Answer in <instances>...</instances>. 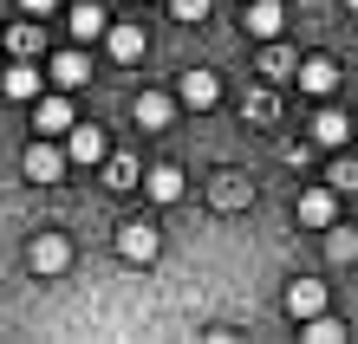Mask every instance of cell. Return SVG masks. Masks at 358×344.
<instances>
[{
    "instance_id": "obj_21",
    "label": "cell",
    "mask_w": 358,
    "mask_h": 344,
    "mask_svg": "<svg viewBox=\"0 0 358 344\" xmlns=\"http://www.w3.org/2000/svg\"><path fill=\"white\" fill-rule=\"evenodd\" d=\"M7 52L13 59H39V27H33V20H20V27L7 33Z\"/></svg>"
},
{
    "instance_id": "obj_13",
    "label": "cell",
    "mask_w": 358,
    "mask_h": 344,
    "mask_svg": "<svg viewBox=\"0 0 358 344\" xmlns=\"http://www.w3.org/2000/svg\"><path fill=\"white\" fill-rule=\"evenodd\" d=\"M131 117L143 124V130H163V124H170V117H176V104H170V98H163V91H143V98L131 104Z\"/></svg>"
},
{
    "instance_id": "obj_27",
    "label": "cell",
    "mask_w": 358,
    "mask_h": 344,
    "mask_svg": "<svg viewBox=\"0 0 358 344\" xmlns=\"http://www.w3.org/2000/svg\"><path fill=\"white\" fill-rule=\"evenodd\" d=\"M52 7H59V0H20V13H27V20H46Z\"/></svg>"
},
{
    "instance_id": "obj_10",
    "label": "cell",
    "mask_w": 358,
    "mask_h": 344,
    "mask_svg": "<svg viewBox=\"0 0 358 344\" xmlns=\"http://www.w3.org/2000/svg\"><path fill=\"white\" fill-rule=\"evenodd\" d=\"M280 27H287L280 0H248V33H255V39H280Z\"/></svg>"
},
{
    "instance_id": "obj_7",
    "label": "cell",
    "mask_w": 358,
    "mask_h": 344,
    "mask_svg": "<svg viewBox=\"0 0 358 344\" xmlns=\"http://www.w3.org/2000/svg\"><path fill=\"white\" fill-rule=\"evenodd\" d=\"M293 214H300V227H332L339 221V202H332V188H306Z\"/></svg>"
},
{
    "instance_id": "obj_26",
    "label": "cell",
    "mask_w": 358,
    "mask_h": 344,
    "mask_svg": "<svg viewBox=\"0 0 358 344\" xmlns=\"http://www.w3.org/2000/svg\"><path fill=\"white\" fill-rule=\"evenodd\" d=\"M248 117L267 124V117H273V91H255V98H248Z\"/></svg>"
},
{
    "instance_id": "obj_6",
    "label": "cell",
    "mask_w": 358,
    "mask_h": 344,
    "mask_svg": "<svg viewBox=\"0 0 358 344\" xmlns=\"http://www.w3.org/2000/svg\"><path fill=\"white\" fill-rule=\"evenodd\" d=\"M293 72H300L306 98H332V91H339V66H332V59H306V66H293Z\"/></svg>"
},
{
    "instance_id": "obj_22",
    "label": "cell",
    "mask_w": 358,
    "mask_h": 344,
    "mask_svg": "<svg viewBox=\"0 0 358 344\" xmlns=\"http://www.w3.org/2000/svg\"><path fill=\"white\" fill-rule=\"evenodd\" d=\"M293 66H300V59H293L287 46H273V39H267V52H261V78H287Z\"/></svg>"
},
{
    "instance_id": "obj_3",
    "label": "cell",
    "mask_w": 358,
    "mask_h": 344,
    "mask_svg": "<svg viewBox=\"0 0 358 344\" xmlns=\"http://www.w3.org/2000/svg\"><path fill=\"white\" fill-rule=\"evenodd\" d=\"M66 163H104V130L98 124H66Z\"/></svg>"
},
{
    "instance_id": "obj_28",
    "label": "cell",
    "mask_w": 358,
    "mask_h": 344,
    "mask_svg": "<svg viewBox=\"0 0 358 344\" xmlns=\"http://www.w3.org/2000/svg\"><path fill=\"white\" fill-rule=\"evenodd\" d=\"M345 7H352V13H358V0H345Z\"/></svg>"
},
{
    "instance_id": "obj_8",
    "label": "cell",
    "mask_w": 358,
    "mask_h": 344,
    "mask_svg": "<svg viewBox=\"0 0 358 344\" xmlns=\"http://www.w3.org/2000/svg\"><path fill=\"white\" fill-rule=\"evenodd\" d=\"M0 91H7L13 104H33L39 98V66H33V59H13L7 78H0Z\"/></svg>"
},
{
    "instance_id": "obj_9",
    "label": "cell",
    "mask_w": 358,
    "mask_h": 344,
    "mask_svg": "<svg viewBox=\"0 0 358 344\" xmlns=\"http://www.w3.org/2000/svg\"><path fill=\"white\" fill-rule=\"evenodd\" d=\"M33 124H39V137L66 130V124H72V98H66V91H52V98H33Z\"/></svg>"
},
{
    "instance_id": "obj_20",
    "label": "cell",
    "mask_w": 358,
    "mask_h": 344,
    "mask_svg": "<svg viewBox=\"0 0 358 344\" xmlns=\"http://www.w3.org/2000/svg\"><path fill=\"white\" fill-rule=\"evenodd\" d=\"M326 260H339V267L358 260V234H352V227H339V221L326 227Z\"/></svg>"
},
{
    "instance_id": "obj_12",
    "label": "cell",
    "mask_w": 358,
    "mask_h": 344,
    "mask_svg": "<svg viewBox=\"0 0 358 344\" xmlns=\"http://www.w3.org/2000/svg\"><path fill=\"white\" fill-rule=\"evenodd\" d=\"M52 84H59V91H78V84H92V59L78 52V46H72V52H59V59H52Z\"/></svg>"
},
{
    "instance_id": "obj_11",
    "label": "cell",
    "mask_w": 358,
    "mask_h": 344,
    "mask_svg": "<svg viewBox=\"0 0 358 344\" xmlns=\"http://www.w3.org/2000/svg\"><path fill=\"white\" fill-rule=\"evenodd\" d=\"M313 312H326V286L320 279H293L287 286V318H313Z\"/></svg>"
},
{
    "instance_id": "obj_15",
    "label": "cell",
    "mask_w": 358,
    "mask_h": 344,
    "mask_svg": "<svg viewBox=\"0 0 358 344\" xmlns=\"http://www.w3.org/2000/svg\"><path fill=\"white\" fill-rule=\"evenodd\" d=\"M143 188H150V202H176L182 195V169L176 163H157L150 176H143Z\"/></svg>"
},
{
    "instance_id": "obj_1",
    "label": "cell",
    "mask_w": 358,
    "mask_h": 344,
    "mask_svg": "<svg viewBox=\"0 0 358 344\" xmlns=\"http://www.w3.org/2000/svg\"><path fill=\"white\" fill-rule=\"evenodd\" d=\"M20 169H27V182H59V176H66V149L39 137V143H27V156H20Z\"/></svg>"
},
{
    "instance_id": "obj_24",
    "label": "cell",
    "mask_w": 358,
    "mask_h": 344,
    "mask_svg": "<svg viewBox=\"0 0 358 344\" xmlns=\"http://www.w3.org/2000/svg\"><path fill=\"white\" fill-rule=\"evenodd\" d=\"M326 182H332V195H339V188H358V163H345V156H339V163H332V176H326Z\"/></svg>"
},
{
    "instance_id": "obj_18",
    "label": "cell",
    "mask_w": 358,
    "mask_h": 344,
    "mask_svg": "<svg viewBox=\"0 0 358 344\" xmlns=\"http://www.w3.org/2000/svg\"><path fill=\"white\" fill-rule=\"evenodd\" d=\"M313 137H320L326 149H345V137H352V117H345V111H320V117H313Z\"/></svg>"
},
{
    "instance_id": "obj_17",
    "label": "cell",
    "mask_w": 358,
    "mask_h": 344,
    "mask_svg": "<svg viewBox=\"0 0 358 344\" xmlns=\"http://www.w3.org/2000/svg\"><path fill=\"white\" fill-rule=\"evenodd\" d=\"M104 46H111V59H143V27H104Z\"/></svg>"
},
{
    "instance_id": "obj_16",
    "label": "cell",
    "mask_w": 358,
    "mask_h": 344,
    "mask_svg": "<svg viewBox=\"0 0 358 344\" xmlns=\"http://www.w3.org/2000/svg\"><path fill=\"white\" fill-rule=\"evenodd\" d=\"M208 202H215V208H228V214H235V208H248V202H255V188H248L241 176H215V188H208Z\"/></svg>"
},
{
    "instance_id": "obj_2",
    "label": "cell",
    "mask_w": 358,
    "mask_h": 344,
    "mask_svg": "<svg viewBox=\"0 0 358 344\" xmlns=\"http://www.w3.org/2000/svg\"><path fill=\"white\" fill-rule=\"evenodd\" d=\"M27 267H33V273H66V267H72V241H66V234H33Z\"/></svg>"
},
{
    "instance_id": "obj_25",
    "label": "cell",
    "mask_w": 358,
    "mask_h": 344,
    "mask_svg": "<svg viewBox=\"0 0 358 344\" xmlns=\"http://www.w3.org/2000/svg\"><path fill=\"white\" fill-rule=\"evenodd\" d=\"M176 20H208V0H170Z\"/></svg>"
},
{
    "instance_id": "obj_5",
    "label": "cell",
    "mask_w": 358,
    "mask_h": 344,
    "mask_svg": "<svg viewBox=\"0 0 358 344\" xmlns=\"http://www.w3.org/2000/svg\"><path fill=\"white\" fill-rule=\"evenodd\" d=\"M176 98L189 104V111H215V104H222V78H215V72H182Z\"/></svg>"
},
{
    "instance_id": "obj_4",
    "label": "cell",
    "mask_w": 358,
    "mask_h": 344,
    "mask_svg": "<svg viewBox=\"0 0 358 344\" xmlns=\"http://www.w3.org/2000/svg\"><path fill=\"white\" fill-rule=\"evenodd\" d=\"M117 253H124V260H137V267H150L157 260V227L150 221H124L117 227Z\"/></svg>"
},
{
    "instance_id": "obj_23",
    "label": "cell",
    "mask_w": 358,
    "mask_h": 344,
    "mask_svg": "<svg viewBox=\"0 0 358 344\" xmlns=\"http://www.w3.org/2000/svg\"><path fill=\"white\" fill-rule=\"evenodd\" d=\"M104 176H111V188H137V163H131V156H111Z\"/></svg>"
},
{
    "instance_id": "obj_14",
    "label": "cell",
    "mask_w": 358,
    "mask_h": 344,
    "mask_svg": "<svg viewBox=\"0 0 358 344\" xmlns=\"http://www.w3.org/2000/svg\"><path fill=\"white\" fill-rule=\"evenodd\" d=\"M66 27H72V39H78V46H85V39H98L104 27H111V20L98 13V0H78V7L66 13Z\"/></svg>"
},
{
    "instance_id": "obj_19",
    "label": "cell",
    "mask_w": 358,
    "mask_h": 344,
    "mask_svg": "<svg viewBox=\"0 0 358 344\" xmlns=\"http://www.w3.org/2000/svg\"><path fill=\"white\" fill-rule=\"evenodd\" d=\"M300 338H313V344H339L345 325H339L332 312H313V318H300Z\"/></svg>"
}]
</instances>
